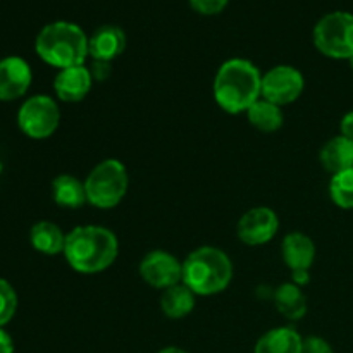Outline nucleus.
Returning <instances> with one entry per match:
<instances>
[{
  "mask_svg": "<svg viewBox=\"0 0 353 353\" xmlns=\"http://www.w3.org/2000/svg\"><path fill=\"white\" fill-rule=\"evenodd\" d=\"M119 254L117 236L103 226H78L65 236L64 257L79 274H99L116 262Z\"/></svg>",
  "mask_w": 353,
  "mask_h": 353,
  "instance_id": "f257e3e1",
  "label": "nucleus"
},
{
  "mask_svg": "<svg viewBox=\"0 0 353 353\" xmlns=\"http://www.w3.org/2000/svg\"><path fill=\"white\" fill-rule=\"evenodd\" d=\"M212 92L224 112L243 114L262 97V74L247 59H230L217 71Z\"/></svg>",
  "mask_w": 353,
  "mask_h": 353,
  "instance_id": "f03ea898",
  "label": "nucleus"
},
{
  "mask_svg": "<svg viewBox=\"0 0 353 353\" xmlns=\"http://www.w3.org/2000/svg\"><path fill=\"white\" fill-rule=\"evenodd\" d=\"M233 279L230 255L216 247H199L183 261V281L196 296L224 292Z\"/></svg>",
  "mask_w": 353,
  "mask_h": 353,
  "instance_id": "7ed1b4c3",
  "label": "nucleus"
},
{
  "mask_svg": "<svg viewBox=\"0 0 353 353\" xmlns=\"http://www.w3.org/2000/svg\"><path fill=\"white\" fill-rule=\"evenodd\" d=\"M38 57L59 71L85 65L88 57V37L74 23L55 21L38 33L34 41Z\"/></svg>",
  "mask_w": 353,
  "mask_h": 353,
  "instance_id": "20e7f679",
  "label": "nucleus"
},
{
  "mask_svg": "<svg viewBox=\"0 0 353 353\" xmlns=\"http://www.w3.org/2000/svg\"><path fill=\"white\" fill-rule=\"evenodd\" d=\"M130 186L126 165L117 159H105L85 179L88 203L97 209H114L126 196Z\"/></svg>",
  "mask_w": 353,
  "mask_h": 353,
  "instance_id": "39448f33",
  "label": "nucleus"
},
{
  "mask_svg": "<svg viewBox=\"0 0 353 353\" xmlns=\"http://www.w3.org/2000/svg\"><path fill=\"white\" fill-rule=\"evenodd\" d=\"M314 45L326 57H353V14L336 10L321 17L314 28Z\"/></svg>",
  "mask_w": 353,
  "mask_h": 353,
  "instance_id": "423d86ee",
  "label": "nucleus"
},
{
  "mask_svg": "<svg viewBox=\"0 0 353 353\" xmlns=\"http://www.w3.org/2000/svg\"><path fill=\"white\" fill-rule=\"evenodd\" d=\"M61 110L57 102L48 95H34L21 105L17 124L26 137L45 140L57 131Z\"/></svg>",
  "mask_w": 353,
  "mask_h": 353,
  "instance_id": "0eeeda50",
  "label": "nucleus"
},
{
  "mask_svg": "<svg viewBox=\"0 0 353 353\" xmlns=\"http://www.w3.org/2000/svg\"><path fill=\"white\" fill-rule=\"evenodd\" d=\"M305 88V78L293 65H276L262 74V99L283 107L300 99Z\"/></svg>",
  "mask_w": 353,
  "mask_h": 353,
  "instance_id": "6e6552de",
  "label": "nucleus"
},
{
  "mask_svg": "<svg viewBox=\"0 0 353 353\" xmlns=\"http://www.w3.org/2000/svg\"><path fill=\"white\" fill-rule=\"evenodd\" d=\"M140 276L147 285L164 292L183 281V262L169 252H148L140 262Z\"/></svg>",
  "mask_w": 353,
  "mask_h": 353,
  "instance_id": "1a4fd4ad",
  "label": "nucleus"
},
{
  "mask_svg": "<svg viewBox=\"0 0 353 353\" xmlns=\"http://www.w3.org/2000/svg\"><path fill=\"white\" fill-rule=\"evenodd\" d=\"M279 230L278 214L269 207H254L240 217L236 234L241 243L259 247L265 245L276 236Z\"/></svg>",
  "mask_w": 353,
  "mask_h": 353,
  "instance_id": "9d476101",
  "label": "nucleus"
},
{
  "mask_svg": "<svg viewBox=\"0 0 353 353\" xmlns=\"http://www.w3.org/2000/svg\"><path fill=\"white\" fill-rule=\"evenodd\" d=\"M31 68L24 59L6 57L0 61V100H17L30 90Z\"/></svg>",
  "mask_w": 353,
  "mask_h": 353,
  "instance_id": "9b49d317",
  "label": "nucleus"
},
{
  "mask_svg": "<svg viewBox=\"0 0 353 353\" xmlns=\"http://www.w3.org/2000/svg\"><path fill=\"white\" fill-rule=\"evenodd\" d=\"M93 86V76L86 65L61 69L54 79V90L62 102H81Z\"/></svg>",
  "mask_w": 353,
  "mask_h": 353,
  "instance_id": "f8f14e48",
  "label": "nucleus"
},
{
  "mask_svg": "<svg viewBox=\"0 0 353 353\" xmlns=\"http://www.w3.org/2000/svg\"><path fill=\"white\" fill-rule=\"evenodd\" d=\"M126 48V33L119 26L103 24L88 38V55L93 61L112 62Z\"/></svg>",
  "mask_w": 353,
  "mask_h": 353,
  "instance_id": "ddd939ff",
  "label": "nucleus"
},
{
  "mask_svg": "<svg viewBox=\"0 0 353 353\" xmlns=\"http://www.w3.org/2000/svg\"><path fill=\"white\" fill-rule=\"evenodd\" d=\"M281 254L292 272L309 271L316 261V243L302 231H292L283 240Z\"/></svg>",
  "mask_w": 353,
  "mask_h": 353,
  "instance_id": "4468645a",
  "label": "nucleus"
},
{
  "mask_svg": "<svg viewBox=\"0 0 353 353\" xmlns=\"http://www.w3.org/2000/svg\"><path fill=\"white\" fill-rule=\"evenodd\" d=\"M254 353H303V340L293 327H274L259 338Z\"/></svg>",
  "mask_w": 353,
  "mask_h": 353,
  "instance_id": "2eb2a0df",
  "label": "nucleus"
},
{
  "mask_svg": "<svg viewBox=\"0 0 353 353\" xmlns=\"http://www.w3.org/2000/svg\"><path fill=\"white\" fill-rule=\"evenodd\" d=\"M321 164L330 174H340L353 168V141L345 137H334L321 148Z\"/></svg>",
  "mask_w": 353,
  "mask_h": 353,
  "instance_id": "dca6fc26",
  "label": "nucleus"
},
{
  "mask_svg": "<svg viewBox=\"0 0 353 353\" xmlns=\"http://www.w3.org/2000/svg\"><path fill=\"white\" fill-rule=\"evenodd\" d=\"M195 302V293L185 283H179V285H174L162 292L161 310L168 319H185L186 316L193 312Z\"/></svg>",
  "mask_w": 353,
  "mask_h": 353,
  "instance_id": "f3484780",
  "label": "nucleus"
},
{
  "mask_svg": "<svg viewBox=\"0 0 353 353\" xmlns=\"http://www.w3.org/2000/svg\"><path fill=\"white\" fill-rule=\"evenodd\" d=\"M52 196L54 202L64 209H81L88 202L85 181H79L72 174H59L52 181Z\"/></svg>",
  "mask_w": 353,
  "mask_h": 353,
  "instance_id": "a211bd4d",
  "label": "nucleus"
},
{
  "mask_svg": "<svg viewBox=\"0 0 353 353\" xmlns=\"http://www.w3.org/2000/svg\"><path fill=\"white\" fill-rule=\"evenodd\" d=\"M274 305L288 321H300L307 314V296L295 283H283L274 292Z\"/></svg>",
  "mask_w": 353,
  "mask_h": 353,
  "instance_id": "6ab92c4d",
  "label": "nucleus"
},
{
  "mask_svg": "<svg viewBox=\"0 0 353 353\" xmlns=\"http://www.w3.org/2000/svg\"><path fill=\"white\" fill-rule=\"evenodd\" d=\"M65 236L68 234H64V231L50 221H40L30 231V241L33 248L45 255L64 254Z\"/></svg>",
  "mask_w": 353,
  "mask_h": 353,
  "instance_id": "aec40b11",
  "label": "nucleus"
},
{
  "mask_svg": "<svg viewBox=\"0 0 353 353\" xmlns=\"http://www.w3.org/2000/svg\"><path fill=\"white\" fill-rule=\"evenodd\" d=\"M247 117L248 123L262 133H274L285 123L281 107L262 99V97L247 110Z\"/></svg>",
  "mask_w": 353,
  "mask_h": 353,
  "instance_id": "412c9836",
  "label": "nucleus"
},
{
  "mask_svg": "<svg viewBox=\"0 0 353 353\" xmlns=\"http://www.w3.org/2000/svg\"><path fill=\"white\" fill-rule=\"evenodd\" d=\"M330 195L340 209L353 210V168L331 178Z\"/></svg>",
  "mask_w": 353,
  "mask_h": 353,
  "instance_id": "4be33fe9",
  "label": "nucleus"
},
{
  "mask_svg": "<svg viewBox=\"0 0 353 353\" xmlns=\"http://www.w3.org/2000/svg\"><path fill=\"white\" fill-rule=\"evenodd\" d=\"M17 309V295L14 292L12 286L0 279V327L6 326L10 319L14 317Z\"/></svg>",
  "mask_w": 353,
  "mask_h": 353,
  "instance_id": "5701e85b",
  "label": "nucleus"
},
{
  "mask_svg": "<svg viewBox=\"0 0 353 353\" xmlns=\"http://www.w3.org/2000/svg\"><path fill=\"white\" fill-rule=\"evenodd\" d=\"M192 9H195L199 14L203 16H214L226 9L230 0H188Z\"/></svg>",
  "mask_w": 353,
  "mask_h": 353,
  "instance_id": "b1692460",
  "label": "nucleus"
},
{
  "mask_svg": "<svg viewBox=\"0 0 353 353\" xmlns=\"http://www.w3.org/2000/svg\"><path fill=\"white\" fill-rule=\"evenodd\" d=\"M303 353H334L333 347L321 336H309L303 340Z\"/></svg>",
  "mask_w": 353,
  "mask_h": 353,
  "instance_id": "393cba45",
  "label": "nucleus"
},
{
  "mask_svg": "<svg viewBox=\"0 0 353 353\" xmlns=\"http://www.w3.org/2000/svg\"><path fill=\"white\" fill-rule=\"evenodd\" d=\"M110 71H112V62L105 61H93L92 68H90V72L93 76V81H105L110 76Z\"/></svg>",
  "mask_w": 353,
  "mask_h": 353,
  "instance_id": "a878e982",
  "label": "nucleus"
},
{
  "mask_svg": "<svg viewBox=\"0 0 353 353\" xmlns=\"http://www.w3.org/2000/svg\"><path fill=\"white\" fill-rule=\"evenodd\" d=\"M340 130H341V137H345L347 140L353 141V110L352 112L345 114L343 119H341Z\"/></svg>",
  "mask_w": 353,
  "mask_h": 353,
  "instance_id": "bb28decb",
  "label": "nucleus"
},
{
  "mask_svg": "<svg viewBox=\"0 0 353 353\" xmlns=\"http://www.w3.org/2000/svg\"><path fill=\"white\" fill-rule=\"evenodd\" d=\"M0 353H14L12 338L0 327Z\"/></svg>",
  "mask_w": 353,
  "mask_h": 353,
  "instance_id": "cd10ccee",
  "label": "nucleus"
},
{
  "mask_svg": "<svg viewBox=\"0 0 353 353\" xmlns=\"http://www.w3.org/2000/svg\"><path fill=\"white\" fill-rule=\"evenodd\" d=\"M292 276H293L292 283H295V285L300 286V288H302V286H305L310 279L309 271H295Z\"/></svg>",
  "mask_w": 353,
  "mask_h": 353,
  "instance_id": "c85d7f7f",
  "label": "nucleus"
},
{
  "mask_svg": "<svg viewBox=\"0 0 353 353\" xmlns=\"http://www.w3.org/2000/svg\"><path fill=\"white\" fill-rule=\"evenodd\" d=\"M159 353H188V352L183 350V348H178V347H165V348H162Z\"/></svg>",
  "mask_w": 353,
  "mask_h": 353,
  "instance_id": "c756f323",
  "label": "nucleus"
},
{
  "mask_svg": "<svg viewBox=\"0 0 353 353\" xmlns=\"http://www.w3.org/2000/svg\"><path fill=\"white\" fill-rule=\"evenodd\" d=\"M348 62H350V68H352V71H353V57L348 59Z\"/></svg>",
  "mask_w": 353,
  "mask_h": 353,
  "instance_id": "7c9ffc66",
  "label": "nucleus"
}]
</instances>
